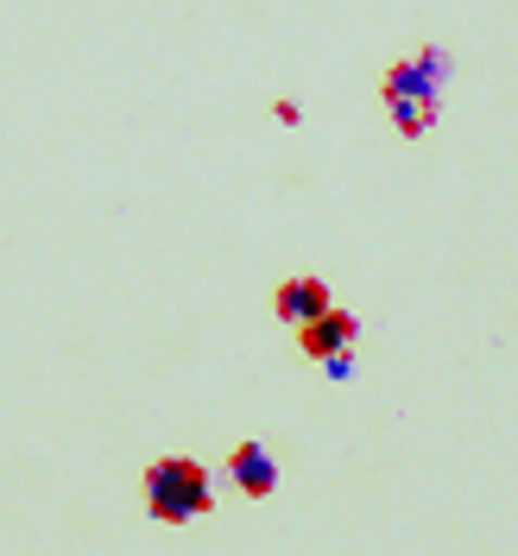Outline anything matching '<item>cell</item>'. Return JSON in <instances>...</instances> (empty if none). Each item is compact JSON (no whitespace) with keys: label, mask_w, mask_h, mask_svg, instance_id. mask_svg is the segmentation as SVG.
Wrapping results in <instances>:
<instances>
[{"label":"cell","mask_w":518,"mask_h":556,"mask_svg":"<svg viewBox=\"0 0 518 556\" xmlns=\"http://www.w3.org/2000/svg\"><path fill=\"white\" fill-rule=\"evenodd\" d=\"M443 70H450V58H443V51H424V58H412V64H392V70H386L380 96H386V102H437Z\"/></svg>","instance_id":"obj_3"},{"label":"cell","mask_w":518,"mask_h":556,"mask_svg":"<svg viewBox=\"0 0 518 556\" xmlns=\"http://www.w3.org/2000/svg\"><path fill=\"white\" fill-rule=\"evenodd\" d=\"M386 108H392V127L405 139H424L437 127V102H386Z\"/></svg>","instance_id":"obj_6"},{"label":"cell","mask_w":518,"mask_h":556,"mask_svg":"<svg viewBox=\"0 0 518 556\" xmlns=\"http://www.w3.org/2000/svg\"><path fill=\"white\" fill-rule=\"evenodd\" d=\"M323 367H329V380H348V374H354V348H348V354H336V361H323Z\"/></svg>","instance_id":"obj_7"},{"label":"cell","mask_w":518,"mask_h":556,"mask_svg":"<svg viewBox=\"0 0 518 556\" xmlns=\"http://www.w3.org/2000/svg\"><path fill=\"white\" fill-rule=\"evenodd\" d=\"M336 311V298H329V278H316V273H304V278H285L273 291V316L285 323V329H304V323H316V316H329Z\"/></svg>","instance_id":"obj_2"},{"label":"cell","mask_w":518,"mask_h":556,"mask_svg":"<svg viewBox=\"0 0 518 556\" xmlns=\"http://www.w3.org/2000/svg\"><path fill=\"white\" fill-rule=\"evenodd\" d=\"M354 336H361L354 311H329V316H316V323H304V329H298V348H304L311 361H336V354H348V348H354Z\"/></svg>","instance_id":"obj_5"},{"label":"cell","mask_w":518,"mask_h":556,"mask_svg":"<svg viewBox=\"0 0 518 556\" xmlns=\"http://www.w3.org/2000/svg\"><path fill=\"white\" fill-rule=\"evenodd\" d=\"M228 481L241 486L247 500H273L278 493V462L266 443H235L228 450Z\"/></svg>","instance_id":"obj_4"},{"label":"cell","mask_w":518,"mask_h":556,"mask_svg":"<svg viewBox=\"0 0 518 556\" xmlns=\"http://www.w3.org/2000/svg\"><path fill=\"white\" fill-rule=\"evenodd\" d=\"M215 506V486H209V468L190 462V455H159L146 468V513L159 525H197L209 519Z\"/></svg>","instance_id":"obj_1"}]
</instances>
